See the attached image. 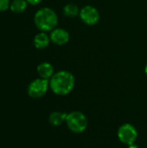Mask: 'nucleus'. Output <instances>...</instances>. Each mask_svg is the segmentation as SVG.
Masks as SVG:
<instances>
[{
    "label": "nucleus",
    "instance_id": "2",
    "mask_svg": "<svg viewBox=\"0 0 147 148\" xmlns=\"http://www.w3.org/2000/svg\"><path fill=\"white\" fill-rule=\"evenodd\" d=\"M34 23L40 31L51 32L58 25V16L53 9L43 7L35 13Z\"/></svg>",
    "mask_w": 147,
    "mask_h": 148
},
{
    "label": "nucleus",
    "instance_id": "10",
    "mask_svg": "<svg viewBox=\"0 0 147 148\" xmlns=\"http://www.w3.org/2000/svg\"><path fill=\"white\" fill-rule=\"evenodd\" d=\"M67 113H62L59 111H55L49 114V122L54 126V127H59L61 126L63 122L66 121L67 118Z\"/></svg>",
    "mask_w": 147,
    "mask_h": 148
},
{
    "label": "nucleus",
    "instance_id": "6",
    "mask_svg": "<svg viewBox=\"0 0 147 148\" xmlns=\"http://www.w3.org/2000/svg\"><path fill=\"white\" fill-rule=\"evenodd\" d=\"M79 18L86 25L93 26L99 23L101 15H100L99 10L94 6L87 4L81 8Z\"/></svg>",
    "mask_w": 147,
    "mask_h": 148
},
{
    "label": "nucleus",
    "instance_id": "11",
    "mask_svg": "<svg viewBox=\"0 0 147 148\" xmlns=\"http://www.w3.org/2000/svg\"><path fill=\"white\" fill-rule=\"evenodd\" d=\"M80 10L81 9L78 7L77 4L73 3H67L66 5H64L62 11H63V14L65 16L73 18V17L79 16Z\"/></svg>",
    "mask_w": 147,
    "mask_h": 148
},
{
    "label": "nucleus",
    "instance_id": "8",
    "mask_svg": "<svg viewBox=\"0 0 147 148\" xmlns=\"http://www.w3.org/2000/svg\"><path fill=\"white\" fill-rule=\"evenodd\" d=\"M36 72L40 78L46 79V80H49L55 73L53 65L48 62H41L36 68Z\"/></svg>",
    "mask_w": 147,
    "mask_h": 148
},
{
    "label": "nucleus",
    "instance_id": "1",
    "mask_svg": "<svg viewBox=\"0 0 147 148\" xmlns=\"http://www.w3.org/2000/svg\"><path fill=\"white\" fill-rule=\"evenodd\" d=\"M75 77L68 70H59L49 79V88L56 95L65 96L75 88Z\"/></svg>",
    "mask_w": 147,
    "mask_h": 148
},
{
    "label": "nucleus",
    "instance_id": "14",
    "mask_svg": "<svg viewBox=\"0 0 147 148\" xmlns=\"http://www.w3.org/2000/svg\"><path fill=\"white\" fill-rule=\"evenodd\" d=\"M29 4L30 5H38L40 4L43 0H26Z\"/></svg>",
    "mask_w": 147,
    "mask_h": 148
},
{
    "label": "nucleus",
    "instance_id": "9",
    "mask_svg": "<svg viewBox=\"0 0 147 148\" xmlns=\"http://www.w3.org/2000/svg\"><path fill=\"white\" fill-rule=\"evenodd\" d=\"M51 42L49 35L47 34V32H39L37 33L33 40V43L36 49H44L47 47H49V43Z\"/></svg>",
    "mask_w": 147,
    "mask_h": 148
},
{
    "label": "nucleus",
    "instance_id": "16",
    "mask_svg": "<svg viewBox=\"0 0 147 148\" xmlns=\"http://www.w3.org/2000/svg\"><path fill=\"white\" fill-rule=\"evenodd\" d=\"M144 71H145V74L147 75V64L145 66V69H144Z\"/></svg>",
    "mask_w": 147,
    "mask_h": 148
},
{
    "label": "nucleus",
    "instance_id": "7",
    "mask_svg": "<svg viewBox=\"0 0 147 148\" xmlns=\"http://www.w3.org/2000/svg\"><path fill=\"white\" fill-rule=\"evenodd\" d=\"M49 37L51 40V42H53L55 45L62 46L67 44L70 40V34L69 32L63 29V28H55L53 29L50 34Z\"/></svg>",
    "mask_w": 147,
    "mask_h": 148
},
{
    "label": "nucleus",
    "instance_id": "3",
    "mask_svg": "<svg viewBox=\"0 0 147 148\" xmlns=\"http://www.w3.org/2000/svg\"><path fill=\"white\" fill-rule=\"evenodd\" d=\"M65 122L68 128L75 134L83 133L88 125L87 116L81 111H72L68 113Z\"/></svg>",
    "mask_w": 147,
    "mask_h": 148
},
{
    "label": "nucleus",
    "instance_id": "12",
    "mask_svg": "<svg viewBox=\"0 0 147 148\" xmlns=\"http://www.w3.org/2000/svg\"><path fill=\"white\" fill-rule=\"evenodd\" d=\"M26 0H12L10 2V10L14 13H23L28 7Z\"/></svg>",
    "mask_w": 147,
    "mask_h": 148
},
{
    "label": "nucleus",
    "instance_id": "5",
    "mask_svg": "<svg viewBox=\"0 0 147 148\" xmlns=\"http://www.w3.org/2000/svg\"><path fill=\"white\" fill-rule=\"evenodd\" d=\"M117 135L121 143L129 146L136 142L138 139V131L133 125L126 123L120 127Z\"/></svg>",
    "mask_w": 147,
    "mask_h": 148
},
{
    "label": "nucleus",
    "instance_id": "4",
    "mask_svg": "<svg viewBox=\"0 0 147 148\" xmlns=\"http://www.w3.org/2000/svg\"><path fill=\"white\" fill-rule=\"evenodd\" d=\"M49 89V80L37 78L33 80L28 86L27 93L29 97L38 99L44 96Z\"/></svg>",
    "mask_w": 147,
    "mask_h": 148
},
{
    "label": "nucleus",
    "instance_id": "13",
    "mask_svg": "<svg viewBox=\"0 0 147 148\" xmlns=\"http://www.w3.org/2000/svg\"><path fill=\"white\" fill-rule=\"evenodd\" d=\"M10 0H0V11H5L10 9Z\"/></svg>",
    "mask_w": 147,
    "mask_h": 148
},
{
    "label": "nucleus",
    "instance_id": "15",
    "mask_svg": "<svg viewBox=\"0 0 147 148\" xmlns=\"http://www.w3.org/2000/svg\"><path fill=\"white\" fill-rule=\"evenodd\" d=\"M128 148H139V146L137 145V144H135V143H133V144H132V145H129V146H127Z\"/></svg>",
    "mask_w": 147,
    "mask_h": 148
}]
</instances>
